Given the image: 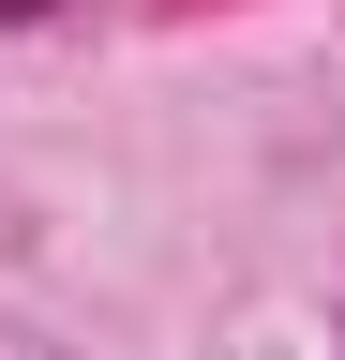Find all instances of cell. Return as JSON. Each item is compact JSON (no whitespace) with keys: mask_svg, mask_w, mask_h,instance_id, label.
Instances as JSON below:
<instances>
[{"mask_svg":"<svg viewBox=\"0 0 345 360\" xmlns=\"http://www.w3.org/2000/svg\"><path fill=\"white\" fill-rule=\"evenodd\" d=\"M0 15H60V0H0Z\"/></svg>","mask_w":345,"mask_h":360,"instance_id":"1","label":"cell"}]
</instances>
